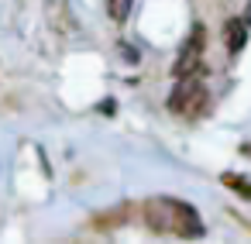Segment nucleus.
Wrapping results in <instances>:
<instances>
[{
    "instance_id": "39448f33",
    "label": "nucleus",
    "mask_w": 251,
    "mask_h": 244,
    "mask_svg": "<svg viewBox=\"0 0 251 244\" xmlns=\"http://www.w3.org/2000/svg\"><path fill=\"white\" fill-rule=\"evenodd\" d=\"M131 4H134V0H107V11H110V18L121 24V21H127V14H131Z\"/></svg>"
},
{
    "instance_id": "f03ea898",
    "label": "nucleus",
    "mask_w": 251,
    "mask_h": 244,
    "mask_svg": "<svg viewBox=\"0 0 251 244\" xmlns=\"http://www.w3.org/2000/svg\"><path fill=\"white\" fill-rule=\"evenodd\" d=\"M206 107H210V93H206V86H203L196 76H182L179 86H176L172 97H169V110H172L176 117L196 121V117L206 114Z\"/></svg>"
},
{
    "instance_id": "7ed1b4c3",
    "label": "nucleus",
    "mask_w": 251,
    "mask_h": 244,
    "mask_svg": "<svg viewBox=\"0 0 251 244\" xmlns=\"http://www.w3.org/2000/svg\"><path fill=\"white\" fill-rule=\"evenodd\" d=\"M203 38H206V31L196 24V28H193V38H189V45L182 49V55H179V62H176V76H179V79H182V76H196V69H203V66H200Z\"/></svg>"
},
{
    "instance_id": "20e7f679",
    "label": "nucleus",
    "mask_w": 251,
    "mask_h": 244,
    "mask_svg": "<svg viewBox=\"0 0 251 244\" xmlns=\"http://www.w3.org/2000/svg\"><path fill=\"white\" fill-rule=\"evenodd\" d=\"M248 18H234V21H227L224 24V38H227V52L230 55H237L241 49H244V42H248Z\"/></svg>"
},
{
    "instance_id": "423d86ee",
    "label": "nucleus",
    "mask_w": 251,
    "mask_h": 244,
    "mask_svg": "<svg viewBox=\"0 0 251 244\" xmlns=\"http://www.w3.org/2000/svg\"><path fill=\"white\" fill-rule=\"evenodd\" d=\"M224 186H227V189H234V193H241L244 199H251V182H244L241 175H234V172H227V175H224Z\"/></svg>"
},
{
    "instance_id": "0eeeda50",
    "label": "nucleus",
    "mask_w": 251,
    "mask_h": 244,
    "mask_svg": "<svg viewBox=\"0 0 251 244\" xmlns=\"http://www.w3.org/2000/svg\"><path fill=\"white\" fill-rule=\"evenodd\" d=\"M241 151H244V155H251V145H244V148H241Z\"/></svg>"
},
{
    "instance_id": "f257e3e1",
    "label": "nucleus",
    "mask_w": 251,
    "mask_h": 244,
    "mask_svg": "<svg viewBox=\"0 0 251 244\" xmlns=\"http://www.w3.org/2000/svg\"><path fill=\"white\" fill-rule=\"evenodd\" d=\"M145 223L151 234L158 237H203V220L200 213L182 203V199H172V196H155L145 203Z\"/></svg>"
}]
</instances>
